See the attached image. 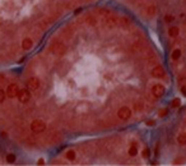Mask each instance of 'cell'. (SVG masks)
<instances>
[{"instance_id": "3", "label": "cell", "mask_w": 186, "mask_h": 166, "mask_svg": "<svg viewBox=\"0 0 186 166\" xmlns=\"http://www.w3.org/2000/svg\"><path fill=\"white\" fill-rule=\"evenodd\" d=\"M150 164L186 165V99L173 102L150 129Z\"/></svg>"}, {"instance_id": "2", "label": "cell", "mask_w": 186, "mask_h": 166, "mask_svg": "<svg viewBox=\"0 0 186 166\" xmlns=\"http://www.w3.org/2000/svg\"><path fill=\"white\" fill-rule=\"evenodd\" d=\"M150 158V128H135L70 143L55 153L54 164L148 165Z\"/></svg>"}, {"instance_id": "1", "label": "cell", "mask_w": 186, "mask_h": 166, "mask_svg": "<svg viewBox=\"0 0 186 166\" xmlns=\"http://www.w3.org/2000/svg\"><path fill=\"white\" fill-rule=\"evenodd\" d=\"M26 87L42 102L30 130L55 153L70 143L161 122L175 100L157 33L112 0L50 32Z\"/></svg>"}, {"instance_id": "8", "label": "cell", "mask_w": 186, "mask_h": 166, "mask_svg": "<svg viewBox=\"0 0 186 166\" xmlns=\"http://www.w3.org/2000/svg\"><path fill=\"white\" fill-rule=\"evenodd\" d=\"M5 100H7V93H5L3 88H0V104H3Z\"/></svg>"}, {"instance_id": "5", "label": "cell", "mask_w": 186, "mask_h": 166, "mask_svg": "<svg viewBox=\"0 0 186 166\" xmlns=\"http://www.w3.org/2000/svg\"><path fill=\"white\" fill-rule=\"evenodd\" d=\"M154 27L159 21L186 13V0H112Z\"/></svg>"}, {"instance_id": "4", "label": "cell", "mask_w": 186, "mask_h": 166, "mask_svg": "<svg viewBox=\"0 0 186 166\" xmlns=\"http://www.w3.org/2000/svg\"><path fill=\"white\" fill-rule=\"evenodd\" d=\"M153 31L163 49L175 88V101L186 99V13L158 22ZM172 102V104H173Z\"/></svg>"}, {"instance_id": "7", "label": "cell", "mask_w": 186, "mask_h": 166, "mask_svg": "<svg viewBox=\"0 0 186 166\" xmlns=\"http://www.w3.org/2000/svg\"><path fill=\"white\" fill-rule=\"evenodd\" d=\"M5 160H7V162L8 164H14L15 162V160H17V156L14 153H11V152H9L7 156H5Z\"/></svg>"}, {"instance_id": "6", "label": "cell", "mask_w": 186, "mask_h": 166, "mask_svg": "<svg viewBox=\"0 0 186 166\" xmlns=\"http://www.w3.org/2000/svg\"><path fill=\"white\" fill-rule=\"evenodd\" d=\"M19 86L17 83H9L7 86V90H5V93H7V99H15L17 93H18Z\"/></svg>"}]
</instances>
